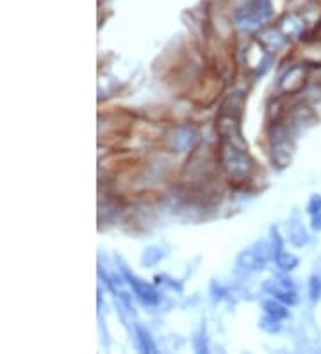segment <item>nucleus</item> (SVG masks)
Segmentation results:
<instances>
[{"instance_id": "f257e3e1", "label": "nucleus", "mask_w": 321, "mask_h": 354, "mask_svg": "<svg viewBox=\"0 0 321 354\" xmlns=\"http://www.w3.org/2000/svg\"><path fill=\"white\" fill-rule=\"evenodd\" d=\"M216 163L222 167L223 174L234 185H243L252 179L255 170L253 160L250 158L249 149L237 147L227 140L220 138V147L216 151Z\"/></svg>"}, {"instance_id": "f03ea898", "label": "nucleus", "mask_w": 321, "mask_h": 354, "mask_svg": "<svg viewBox=\"0 0 321 354\" xmlns=\"http://www.w3.org/2000/svg\"><path fill=\"white\" fill-rule=\"evenodd\" d=\"M270 247L266 242H257L250 245L249 249H244L237 259H235V272L240 274H250L259 272L266 267V261L270 258Z\"/></svg>"}, {"instance_id": "7ed1b4c3", "label": "nucleus", "mask_w": 321, "mask_h": 354, "mask_svg": "<svg viewBox=\"0 0 321 354\" xmlns=\"http://www.w3.org/2000/svg\"><path fill=\"white\" fill-rule=\"evenodd\" d=\"M309 79H311V65L309 63H300L287 68L280 77L278 88L282 91V95H300L307 88Z\"/></svg>"}, {"instance_id": "20e7f679", "label": "nucleus", "mask_w": 321, "mask_h": 354, "mask_svg": "<svg viewBox=\"0 0 321 354\" xmlns=\"http://www.w3.org/2000/svg\"><path fill=\"white\" fill-rule=\"evenodd\" d=\"M264 290H268L271 295H275V299L287 306H295L298 303V295H296V288L291 279L270 281L264 285Z\"/></svg>"}, {"instance_id": "39448f33", "label": "nucleus", "mask_w": 321, "mask_h": 354, "mask_svg": "<svg viewBox=\"0 0 321 354\" xmlns=\"http://www.w3.org/2000/svg\"><path fill=\"white\" fill-rule=\"evenodd\" d=\"M124 276H125V279H127L128 285L133 286L134 294H136L137 297L142 299L143 303H145V304H157L159 295H157V292H155L154 286L146 285V281L137 279V277L134 276V274L128 272L127 268H124Z\"/></svg>"}, {"instance_id": "423d86ee", "label": "nucleus", "mask_w": 321, "mask_h": 354, "mask_svg": "<svg viewBox=\"0 0 321 354\" xmlns=\"http://www.w3.org/2000/svg\"><path fill=\"white\" fill-rule=\"evenodd\" d=\"M287 240L296 249H304L305 245L311 243V234H309L307 227L304 225V222L300 221L296 213L289 221V224H287Z\"/></svg>"}, {"instance_id": "0eeeda50", "label": "nucleus", "mask_w": 321, "mask_h": 354, "mask_svg": "<svg viewBox=\"0 0 321 354\" xmlns=\"http://www.w3.org/2000/svg\"><path fill=\"white\" fill-rule=\"evenodd\" d=\"M170 142H171V147L175 149V151L179 152L191 151L195 142H197V131H195V127L191 126L177 127L173 136L170 138Z\"/></svg>"}, {"instance_id": "6e6552de", "label": "nucleus", "mask_w": 321, "mask_h": 354, "mask_svg": "<svg viewBox=\"0 0 321 354\" xmlns=\"http://www.w3.org/2000/svg\"><path fill=\"white\" fill-rule=\"evenodd\" d=\"M243 106H244L243 91H234V93L227 95V99L223 100L222 108H220V113H222V115H232V117L241 118Z\"/></svg>"}, {"instance_id": "1a4fd4ad", "label": "nucleus", "mask_w": 321, "mask_h": 354, "mask_svg": "<svg viewBox=\"0 0 321 354\" xmlns=\"http://www.w3.org/2000/svg\"><path fill=\"white\" fill-rule=\"evenodd\" d=\"M275 263L282 272H291L300 265V258L293 252H286L284 249H280L278 252H275Z\"/></svg>"}, {"instance_id": "9d476101", "label": "nucleus", "mask_w": 321, "mask_h": 354, "mask_svg": "<svg viewBox=\"0 0 321 354\" xmlns=\"http://www.w3.org/2000/svg\"><path fill=\"white\" fill-rule=\"evenodd\" d=\"M262 310H264L266 315L275 317L278 320H284L289 317V310H287V304L280 303L278 299H270V301H262Z\"/></svg>"}, {"instance_id": "9b49d317", "label": "nucleus", "mask_w": 321, "mask_h": 354, "mask_svg": "<svg viewBox=\"0 0 321 354\" xmlns=\"http://www.w3.org/2000/svg\"><path fill=\"white\" fill-rule=\"evenodd\" d=\"M136 344L142 353H155V344L143 326H136Z\"/></svg>"}, {"instance_id": "f8f14e48", "label": "nucleus", "mask_w": 321, "mask_h": 354, "mask_svg": "<svg viewBox=\"0 0 321 354\" xmlns=\"http://www.w3.org/2000/svg\"><path fill=\"white\" fill-rule=\"evenodd\" d=\"M307 295L313 304H318L321 301V276L320 274H313V276L309 277Z\"/></svg>"}, {"instance_id": "ddd939ff", "label": "nucleus", "mask_w": 321, "mask_h": 354, "mask_svg": "<svg viewBox=\"0 0 321 354\" xmlns=\"http://www.w3.org/2000/svg\"><path fill=\"white\" fill-rule=\"evenodd\" d=\"M161 258H163V251L159 247H150V249L145 251V254H143L142 263L146 265V267H155Z\"/></svg>"}, {"instance_id": "4468645a", "label": "nucleus", "mask_w": 321, "mask_h": 354, "mask_svg": "<svg viewBox=\"0 0 321 354\" xmlns=\"http://www.w3.org/2000/svg\"><path fill=\"white\" fill-rule=\"evenodd\" d=\"M259 328H261L262 331L271 333V335H273V333H278V331H280V329H282V324H280V320L275 319V317L266 315L264 319H262L261 322H259Z\"/></svg>"}, {"instance_id": "2eb2a0df", "label": "nucleus", "mask_w": 321, "mask_h": 354, "mask_svg": "<svg viewBox=\"0 0 321 354\" xmlns=\"http://www.w3.org/2000/svg\"><path fill=\"white\" fill-rule=\"evenodd\" d=\"M305 213H307L309 216L316 215V213H321V195L320 194H314L309 197L307 206H305Z\"/></svg>"}, {"instance_id": "dca6fc26", "label": "nucleus", "mask_w": 321, "mask_h": 354, "mask_svg": "<svg viewBox=\"0 0 321 354\" xmlns=\"http://www.w3.org/2000/svg\"><path fill=\"white\" fill-rule=\"evenodd\" d=\"M311 229L316 231V233H321V213L311 215Z\"/></svg>"}]
</instances>
